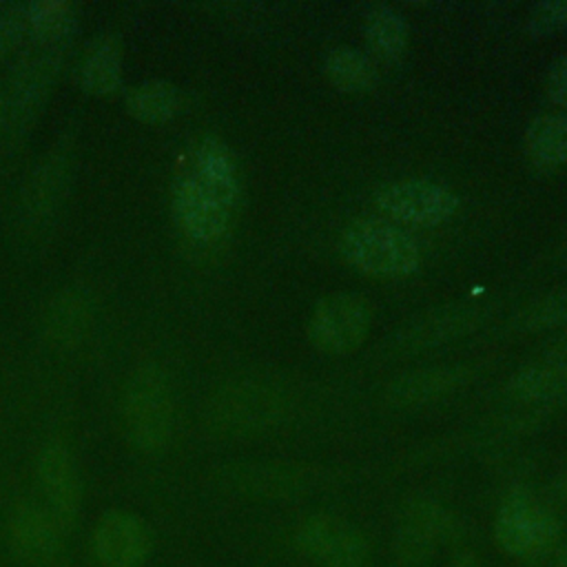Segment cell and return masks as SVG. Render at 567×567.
I'll return each mask as SVG.
<instances>
[{
	"label": "cell",
	"mask_w": 567,
	"mask_h": 567,
	"mask_svg": "<svg viewBox=\"0 0 567 567\" xmlns=\"http://www.w3.org/2000/svg\"><path fill=\"white\" fill-rule=\"evenodd\" d=\"M80 86L89 95H111L120 89L122 82V47L115 35L100 33L95 35L80 60Z\"/></svg>",
	"instance_id": "cell-19"
},
{
	"label": "cell",
	"mask_w": 567,
	"mask_h": 567,
	"mask_svg": "<svg viewBox=\"0 0 567 567\" xmlns=\"http://www.w3.org/2000/svg\"><path fill=\"white\" fill-rule=\"evenodd\" d=\"M173 210L179 228L193 241L219 239L228 230L233 215V206L221 202L193 173L177 179L173 190Z\"/></svg>",
	"instance_id": "cell-14"
},
{
	"label": "cell",
	"mask_w": 567,
	"mask_h": 567,
	"mask_svg": "<svg viewBox=\"0 0 567 567\" xmlns=\"http://www.w3.org/2000/svg\"><path fill=\"white\" fill-rule=\"evenodd\" d=\"M295 540L317 567H368L370 563V545L361 529L332 514L303 518Z\"/></svg>",
	"instance_id": "cell-10"
},
{
	"label": "cell",
	"mask_w": 567,
	"mask_h": 567,
	"mask_svg": "<svg viewBox=\"0 0 567 567\" xmlns=\"http://www.w3.org/2000/svg\"><path fill=\"white\" fill-rule=\"evenodd\" d=\"M525 151L534 166L558 171L567 166V117L545 113L529 122L525 131Z\"/></svg>",
	"instance_id": "cell-22"
},
{
	"label": "cell",
	"mask_w": 567,
	"mask_h": 567,
	"mask_svg": "<svg viewBox=\"0 0 567 567\" xmlns=\"http://www.w3.org/2000/svg\"><path fill=\"white\" fill-rule=\"evenodd\" d=\"M450 567H481V565H478V560H476V556H474V554L463 551V554L454 556V560H452V565H450Z\"/></svg>",
	"instance_id": "cell-32"
},
{
	"label": "cell",
	"mask_w": 567,
	"mask_h": 567,
	"mask_svg": "<svg viewBox=\"0 0 567 567\" xmlns=\"http://www.w3.org/2000/svg\"><path fill=\"white\" fill-rule=\"evenodd\" d=\"M563 485H565V487H567V481H565V483H563Z\"/></svg>",
	"instance_id": "cell-36"
},
{
	"label": "cell",
	"mask_w": 567,
	"mask_h": 567,
	"mask_svg": "<svg viewBox=\"0 0 567 567\" xmlns=\"http://www.w3.org/2000/svg\"><path fill=\"white\" fill-rule=\"evenodd\" d=\"M124 106L142 124H162L177 115L182 93L168 80H146L126 93Z\"/></svg>",
	"instance_id": "cell-24"
},
{
	"label": "cell",
	"mask_w": 567,
	"mask_h": 567,
	"mask_svg": "<svg viewBox=\"0 0 567 567\" xmlns=\"http://www.w3.org/2000/svg\"><path fill=\"white\" fill-rule=\"evenodd\" d=\"M151 547L146 523L128 509L104 512L91 534V549L100 567H142Z\"/></svg>",
	"instance_id": "cell-12"
},
{
	"label": "cell",
	"mask_w": 567,
	"mask_h": 567,
	"mask_svg": "<svg viewBox=\"0 0 567 567\" xmlns=\"http://www.w3.org/2000/svg\"><path fill=\"white\" fill-rule=\"evenodd\" d=\"M505 392L520 403H547L567 396V363L538 361L520 368L505 385Z\"/></svg>",
	"instance_id": "cell-21"
},
{
	"label": "cell",
	"mask_w": 567,
	"mask_h": 567,
	"mask_svg": "<svg viewBox=\"0 0 567 567\" xmlns=\"http://www.w3.org/2000/svg\"><path fill=\"white\" fill-rule=\"evenodd\" d=\"M323 71L328 82L343 93H363L377 82V69L370 58L350 47L332 49L326 55Z\"/></svg>",
	"instance_id": "cell-26"
},
{
	"label": "cell",
	"mask_w": 567,
	"mask_h": 567,
	"mask_svg": "<svg viewBox=\"0 0 567 567\" xmlns=\"http://www.w3.org/2000/svg\"><path fill=\"white\" fill-rule=\"evenodd\" d=\"M543 359L567 363V334L560 337V339H556V341H551L549 348L545 350V357H543Z\"/></svg>",
	"instance_id": "cell-31"
},
{
	"label": "cell",
	"mask_w": 567,
	"mask_h": 567,
	"mask_svg": "<svg viewBox=\"0 0 567 567\" xmlns=\"http://www.w3.org/2000/svg\"><path fill=\"white\" fill-rule=\"evenodd\" d=\"M454 520L452 514L436 501H414L399 518L394 536V556L401 567L425 565L436 547L450 534Z\"/></svg>",
	"instance_id": "cell-13"
},
{
	"label": "cell",
	"mask_w": 567,
	"mask_h": 567,
	"mask_svg": "<svg viewBox=\"0 0 567 567\" xmlns=\"http://www.w3.org/2000/svg\"><path fill=\"white\" fill-rule=\"evenodd\" d=\"M547 95L554 104L567 109V55L558 58L547 73Z\"/></svg>",
	"instance_id": "cell-30"
},
{
	"label": "cell",
	"mask_w": 567,
	"mask_h": 567,
	"mask_svg": "<svg viewBox=\"0 0 567 567\" xmlns=\"http://www.w3.org/2000/svg\"><path fill=\"white\" fill-rule=\"evenodd\" d=\"M75 166L73 140H58L33 166L20 202V221L27 230H40L60 210Z\"/></svg>",
	"instance_id": "cell-7"
},
{
	"label": "cell",
	"mask_w": 567,
	"mask_h": 567,
	"mask_svg": "<svg viewBox=\"0 0 567 567\" xmlns=\"http://www.w3.org/2000/svg\"><path fill=\"white\" fill-rule=\"evenodd\" d=\"M122 423L131 445L142 454H159L173 436L175 403L162 365L140 363L122 392Z\"/></svg>",
	"instance_id": "cell-1"
},
{
	"label": "cell",
	"mask_w": 567,
	"mask_h": 567,
	"mask_svg": "<svg viewBox=\"0 0 567 567\" xmlns=\"http://www.w3.org/2000/svg\"><path fill=\"white\" fill-rule=\"evenodd\" d=\"M208 190L235 208L239 195V177L228 146L217 137H204L195 148V164L190 171Z\"/></svg>",
	"instance_id": "cell-20"
},
{
	"label": "cell",
	"mask_w": 567,
	"mask_h": 567,
	"mask_svg": "<svg viewBox=\"0 0 567 567\" xmlns=\"http://www.w3.org/2000/svg\"><path fill=\"white\" fill-rule=\"evenodd\" d=\"M27 27L35 44H69L78 29V9L66 0L29 2Z\"/></svg>",
	"instance_id": "cell-23"
},
{
	"label": "cell",
	"mask_w": 567,
	"mask_h": 567,
	"mask_svg": "<svg viewBox=\"0 0 567 567\" xmlns=\"http://www.w3.org/2000/svg\"><path fill=\"white\" fill-rule=\"evenodd\" d=\"M95 323V303L82 288L58 290L42 310V332L55 350H73L86 341Z\"/></svg>",
	"instance_id": "cell-16"
},
{
	"label": "cell",
	"mask_w": 567,
	"mask_h": 567,
	"mask_svg": "<svg viewBox=\"0 0 567 567\" xmlns=\"http://www.w3.org/2000/svg\"><path fill=\"white\" fill-rule=\"evenodd\" d=\"M558 538L554 516L536 503L527 489H512L498 507L494 540L501 551L514 558H538Z\"/></svg>",
	"instance_id": "cell-5"
},
{
	"label": "cell",
	"mask_w": 567,
	"mask_h": 567,
	"mask_svg": "<svg viewBox=\"0 0 567 567\" xmlns=\"http://www.w3.org/2000/svg\"><path fill=\"white\" fill-rule=\"evenodd\" d=\"M363 31L370 49L385 62L399 60L410 40L405 18L390 4H374L363 18Z\"/></svg>",
	"instance_id": "cell-25"
},
{
	"label": "cell",
	"mask_w": 567,
	"mask_h": 567,
	"mask_svg": "<svg viewBox=\"0 0 567 567\" xmlns=\"http://www.w3.org/2000/svg\"><path fill=\"white\" fill-rule=\"evenodd\" d=\"M372 306L359 292H332L319 299L308 319V339L326 354H352L372 328Z\"/></svg>",
	"instance_id": "cell-6"
},
{
	"label": "cell",
	"mask_w": 567,
	"mask_h": 567,
	"mask_svg": "<svg viewBox=\"0 0 567 567\" xmlns=\"http://www.w3.org/2000/svg\"><path fill=\"white\" fill-rule=\"evenodd\" d=\"M556 567H567V536L565 540L560 543L558 547V554H556Z\"/></svg>",
	"instance_id": "cell-33"
},
{
	"label": "cell",
	"mask_w": 567,
	"mask_h": 567,
	"mask_svg": "<svg viewBox=\"0 0 567 567\" xmlns=\"http://www.w3.org/2000/svg\"><path fill=\"white\" fill-rule=\"evenodd\" d=\"M69 44H35L16 62L4 93L7 131L20 140L38 120L49 93L60 75Z\"/></svg>",
	"instance_id": "cell-3"
},
{
	"label": "cell",
	"mask_w": 567,
	"mask_h": 567,
	"mask_svg": "<svg viewBox=\"0 0 567 567\" xmlns=\"http://www.w3.org/2000/svg\"><path fill=\"white\" fill-rule=\"evenodd\" d=\"M341 257L370 277L401 279L421 266L419 244L390 221L363 217L348 224L339 237Z\"/></svg>",
	"instance_id": "cell-2"
},
{
	"label": "cell",
	"mask_w": 567,
	"mask_h": 567,
	"mask_svg": "<svg viewBox=\"0 0 567 567\" xmlns=\"http://www.w3.org/2000/svg\"><path fill=\"white\" fill-rule=\"evenodd\" d=\"M7 128V109H4V93L0 91V133Z\"/></svg>",
	"instance_id": "cell-34"
},
{
	"label": "cell",
	"mask_w": 567,
	"mask_h": 567,
	"mask_svg": "<svg viewBox=\"0 0 567 567\" xmlns=\"http://www.w3.org/2000/svg\"><path fill=\"white\" fill-rule=\"evenodd\" d=\"M563 323H567V288L534 299L532 303L520 308L512 319V326L523 332L547 330Z\"/></svg>",
	"instance_id": "cell-27"
},
{
	"label": "cell",
	"mask_w": 567,
	"mask_h": 567,
	"mask_svg": "<svg viewBox=\"0 0 567 567\" xmlns=\"http://www.w3.org/2000/svg\"><path fill=\"white\" fill-rule=\"evenodd\" d=\"M492 315V308L481 301H454L439 306L392 334L390 350L396 354H414L443 346L474 332Z\"/></svg>",
	"instance_id": "cell-9"
},
{
	"label": "cell",
	"mask_w": 567,
	"mask_h": 567,
	"mask_svg": "<svg viewBox=\"0 0 567 567\" xmlns=\"http://www.w3.org/2000/svg\"><path fill=\"white\" fill-rule=\"evenodd\" d=\"M221 481L239 492L284 496L306 489L319 476L297 465H230L221 470Z\"/></svg>",
	"instance_id": "cell-18"
},
{
	"label": "cell",
	"mask_w": 567,
	"mask_h": 567,
	"mask_svg": "<svg viewBox=\"0 0 567 567\" xmlns=\"http://www.w3.org/2000/svg\"><path fill=\"white\" fill-rule=\"evenodd\" d=\"M474 374L476 370L467 363L412 370L392 379L385 385L383 396L392 405H421L461 390L465 383L472 381Z\"/></svg>",
	"instance_id": "cell-17"
},
{
	"label": "cell",
	"mask_w": 567,
	"mask_h": 567,
	"mask_svg": "<svg viewBox=\"0 0 567 567\" xmlns=\"http://www.w3.org/2000/svg\"><path fill=\"white\" fill-rule=\"evenodd\" d=\"M281 410L275 388L259 381H237L210 396L204 423L215 436H248L272 427Z\"/></svg>",
	"instance_id": "cell-4"
},
{
	"label": "cell",
	"mask_w": 567,
	"mask_h": 567,
	"mask_svg": "<svg viewBox=\"0 0 567 567\" xmlns=\"http://www.w3.org/2000/svg\"><path fill=\"white\" fill-rule=\"evenodd\" d=\"M35 476L44 507L66 532L75 527L82 509V478L73 454L60 441H49L35 458Z\"/></svg>",
	"instance_id": "cell-11"
},
{
	"label": "cell",
	"mask_w": 567,
	"mask_h": 567,
	"mask_svg": "<svg viewBox=\"0 0 567 567\" xmlns=\"http://www.w3.org/2000/svg\"><path fill=\"white\" fill-rule=\"evenodd\" d=\"M377 208L408 226H439L458 210V197L430 179L405 177L381 186L374 195Z\"/></svg>",
	"instance_id": "cell-8"
},
{
	"label": "cell",
	"mask_w": 567,
	"mask_h": 567,
	"mask_svg": "<svg viewBox=\"0 0 567 567\" xmlns=\"http://www.w3.org/2000/svg\"><path fill=\"white\" fill-rule=\"evenodd\" d=\"M565 255H567V244H565Z\"/></svg>",
	"instance_id": "cell-35"
},
{
	"label": "cell",
	"mask_w": 567,
	"mask_h": 567,
	"mask_svg": "<svg viewBox=\"0 0 567 567\" xmlns=\"http://www.w3.org/2000/svg\"><path fill=\"white\" fill-rule=\"evenodd\" d=\"M7 532L11 551L27 565L51 563L62 547L64 534L53 514L44 505L31 501L13 507Z\"/></svg>",
	"instance_id": "cell-15"
},
{
	"label": "cell",
	"mask_w": 567,
	"mask_h": 567,
	"mask_svg": "<svg viewBox=\"0 0 567 567\" xmlns=\"http://www.w3.org/2000/svg\"><path fill=\"white\" fill-rule=\"evenodd\" d=\"M27 33V4L0 2V60L9 55Z\"/></svg>",
	"instance_id": "cell-29"
},
{
	"label": "cell",
	"mask_w": 567,
	"mask_h": 567,
	"mask_svg": "<svg viewBox=\"0 0 567 567\" xmlns=\"http://www.w3.org/2000/svg\"><path fill=\"white\" fill-rule=\"evenodd\" d=\"M527 31L534 38H545L567 29V0L538 2L527 16Z\"/></svg>",
	"instance_id": "cell-28"
}]
</instances>
